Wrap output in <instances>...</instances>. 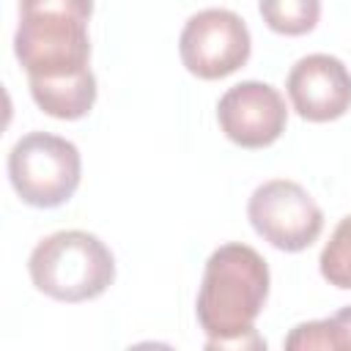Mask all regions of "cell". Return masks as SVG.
Here are the masks:
<instances>
[{"label":"cell","instance_id":"1","mask_svg":"<svg viewBox=\"0 0 351 351\" xmlns=\"http://www.w3.org/2000/svg\"><path fill=\"white\" fill-rule=\"evenodd\" d=\"M14 55L38 110L58 121L85 118L96 104L88 19L60 11H19Z\"/></svg>","mask_w":351,"mask_h":351},{"label":"cell","instance_id":"2","mask_svg":"<svg viewBox=\"0 0 351 351\" xmlns=\"http://www.w3.org/2000/svg\"><path fill=\"white\" fill-rule=\"evenodd\" d=\"M269 263L241 241L217 247L203 269L195 313L206 332V348H266L255 318L269 299Z\"/></svg>","mask_w":351,"mask_h":351},{"label":"cell","instance_id":"3","mask_svg":"<svg viewBox=\"0 0 351 351\" xmlns=\"http://www.w3.org/2000/svg\"><path fill=\"white\" fill-rule=\"evenodd\" d=\"M27 274L44 296L77 304L101 296L112 285L115 258L110 247L88 230H58L33 247Z\"/></svg>","mask_w":351,"mask_h":351},{"label":"cell","instance_id":"4","mask_svg":"<svg viewBox=\"0 0 351 351\" xmlns=\"http://www.w3.org/2000/svg\"><path fill=\"white\" fill-rule=\"evenodd\" d=\"M82 178V156L66 137L27 132L8 151V181L22 203L55 208L71 200Z\"/></svg>","mask_w":351,"mask_h":351},{"label":"cell","instance_id":"5","mask_svg":"<svg viewBox=\"0 0 351 351\" xmlns=\"http://www.w3.org/2000/svg\"><path fill=\"white\" fill-rule=\"evenodd\" d=\"M247 219L263 241L282 252L307 250L324 230L321 206L291 178H271L255 186L247 200Z\"/></svg>","mask_w":351,"mask_h":351},{"label":"cell","instance_id":"6","mask_svg":"<svg viewBox=\"0 0 351 351\" xmlns=\"http://www.w3.org/2000/svg\"><path fill=\"white\" fill-rule=\"evenodd\" d=\"M252 52L247 22L228 8H203L192 14L178 36V55L197 80H222L239 71Z\"/></svg>","mask_w":351,"mask_h":351},{"label":"cell","instance_id":"7","mask_svg":"<svg viewBox=\"0 0 351 351\" xmlns=\"http://www.w3.org/2000/svg\"><path fill=\"white\" fill-rule=\"evenodd\" d=\"M217 121L230 143L255 151L269 148L282 137L288 123V107L277 88H271L269 82L247 80L219 96Z\"/></svg>","mask_w":351,"mask_h":351},{"label":"cell","instance_id":"8","mask_svg":"<svg viewBox=\"0 0 351 351\" xmlns=\"http://www.w3.org/2000/svg\"><path fill=\"white\" fill-rule=\"evenodd\" d=\"M285 90L299 118L310 123H329L351 110V71L326 52L299 58L288 71Z\"/></svg>","mask_w":351,"mask_h":351},{"label":"cell","instance_id":"9","mask_svg":"<svg viewBox=\"0 0 351 351\" xmlns=\"http://www.w3.org/2000/svg\"><path fill=\"white\" fill-rule=\"evenodd\" d=\"M269 30L280 36H304L321 19V0H258Z\"/></svg>","mask_w":351,"mask_h":351},{"label":"cell","instance_id":"10","mask_svg":"<svg viewBox=\"0 0 351 351\" xmlns=\"http://www.w3.org/2000/svg\"><path fill=\"white\" fill-rule=\"evenodd\" d=\"M318 269L329 285L351 291V214L335 225L329 241L318 255Z\"/></svg>","mask_w":351,"mask_h":351},{"label":"cell","instance_id":"11","mask_svg":"<svg viewBox=\"0 0 351 351\" xmlns=\"http://www.w3.org/2000/svg\"><path fill=\"white\" fill-rule=\"evenodd\" d=\"M285 348H291V351H310V348L343 351V340H340L335 318H318V321L296 324L285 337Z\"/></svg>","mask_w":351,"mask_h":351},{"label":"cell","instance_id":"12","mask_svg":"<svg viewBox=\"0 0 351 351\" xmlns=\"http://www.w3.org/2000/svg\"><path fill=\"white\" fill-rule=\"evenodd\" d=\"M19 11H60L90 22L93 0H19Z\"/></svg>","mask_w":351,"mask_h":351},{"label":"cell","instance_id":"13","mask_svg":"<svg viewBox=\"0 0 351 351\" xmlns=\"http://www.w3.org/2000/svg\"><path fill=\"white\" fill-rule=\"evenodd\" d=\"M332 318L337 324V332H340V340H343V351H348L351 348V304L337 310Z\"/></svg>","mask_w":351,"mask_h":351}]
</instances>
